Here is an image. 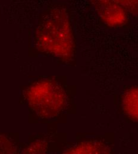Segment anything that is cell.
<instances>
[{
    "label": "cell",
    "mask_w": 138,
    "mask_h": 154,
    "mask_svg": "<svg viewBox=\"0 0 138 154\" xmlns=\"http://www.w3.org/2000/svg\"><path fill=\"white\" fill-rule=\"evenodd\" d=\"M125 107L131 115L137 117V89L134 88L129 92L127 98L126 97Z\"/></svg>",
    "instance_id": "cell-4"
},
{
    "label": "cell",
    "mask_w": 138,
    "mask_h": 154,
    "mask_svg": "<svg viewBox=\"0 0 138 154\" xmlns=\"http://www.w3.org/2000/svg\"><path fill=\"white\" fill-rule=\"evenodd\" d=\"M40 46L53 55H70L73 48L72 30L65 13L54 11L40 29Z\"/></svg>",
    "instance_id": "cell-1"
},
{
    "label": "cell",
    "mask_w": 138,
    "mask_h": 154,
    "mask_svg": "<svg viewBox=\"0 0 138 154\" xmlns=\"http://www.w3.org/2000/svg\"><path fill=\"white\" fill-rule=\"evenodd\" d=\"M30 102L39 112L45 115H56L64 101L62 89L56 82L45 81L32 87L29 92Z\"/></svg>",
    "instance_id": "cell-2"
},
{
    "label": "cell",
    "mask_w": 138,
    "mask_h": 154,
    "mask_svg": "<svg viewBox=\"0 0 138 154\" xmlns=\"http://www.w3.org/2000/svg\"><path fill=\"white\" fill-rule=\"evenodd\" d=\"M97 8L101 17L108 24H121L126 20V16L123 8L113 1H101Z\"/></svg>",
    "instance_id": "cell-3"
}]
</instances>
